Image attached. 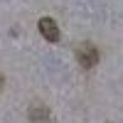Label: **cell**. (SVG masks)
<instances>
[{
  "instance_id": "4",
  "label": "cell",
  "mask_w": 123,
  "mask_h": 123,
  "mask_svg": "<svg viewBox=\"0 0 123 123\" xmlns=\"http://www.w3.org/2000/svg\"><path fill=\"white\" fill-rule=\"evenodd\" d=\"M0 89H3V74H0Z\"/></svg>"
},
{
  "instance_id": "2",
  "label": "cell",
  "mask_w": 123,
  "mask_h": 123,
  "mask_svg": "<svg viewBox=\"0 0 123 123\" xmlns=\"http://www.w3.org/2000/svg\"><path fill=\"white\" fill-rule=\"evenodd\" d=\"M30 123H52V113H49V108L42 104V101H35V104H30Z\"/></svg>"
},
{
  "instance_id": "3",
  "label": "cell",
  "mask_w": 123,
  "mask_h": 123,
  "mask_svg": "<svg viewBox=\"0 0 123 123\" xmlns=\"http://www.w3.org/2000/svg\"><path fill=\"white\" fill-rule=\"evenodd\" d=\"M39 32H42V37L47 39V42H57L59 39V27L52 17H42L39 20Z\"/></svg>"
},
{
  "instance_id": "1",
  "label": "cell",
  "mask_w": 123,
  "mask_h": 123,
  "mask_svg": "<svg viewBox=\"0 0 123 123\" xmlns=\"http://www.w3.org/2000/svg\"><path fill=\"white\" fill-rule=\"evenodd\" d=\"M76 59H79V64L84 67V69H94V67L98 64V49H96L94 44L84 42V44L76 47Z\"/></svg>"
}]
</instances>
